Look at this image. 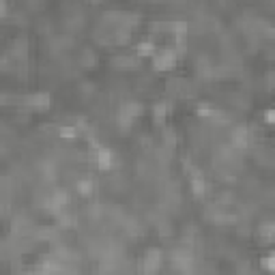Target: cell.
<instances>
[{"mask_svg": "<svg viewBox=\"0 0 275 275\" xmlns=\"http://www.w3.org/2000/svg\"><path fill=\"white\" fill-rule=\"evenodd\" d=\"M264 118H266V123L271 125V123H273V110H266V112H264Z\"/></svg>", "mask_w": 275, "mask_h": 275, "instance_id": "obj_15", "label": "cell"}, {"mask_svg": "<svg viewBox=\"0 0 275 275\" xmlns=\"http://www.w3.org/2000/svg\"><path fill=\"white\" fill-rule=\"evenodd\" d=\"M168 112H170V106L166 101H157L155 106H153V118L157 120V123H164L166 116H168Z\"/></svg>", "mask_w": 275, "mask_h": 275, "instance_id": "obj_8", "label": "cell"}, {"mask_svg": "<svg viewBox=\"0 0 275 275\" xmlns=\"http://www.w3.org/2000/svg\"><path fill=\"white\" fill-rule=\"evenodd\" d=\"M7 11H9V5L0 0V18H5V15H7Z\"/></svg>", "mask_w": 275, "mask_h": 275, "instance_id": "obj_14", "label": "cell"}, {"mask_svg": "<svg viewBox=\"0 0 275 275\" xmlns=\"http://www.w3.org/2000/svg\"><path fill=\"white\" fill-rule=\"evenodd\" d=\"M176 64V52L172 47H164V50H157L155 56H153V69H159V71H166V69H172Z\"/></svg>", "mask_w": 275, "mask_h": 275, "instance_id": "obj_1", "label": "cell"}, {"mask_svg": "<svg viewBox=\"0 0 275 275\" xmlns=\"http://www.w3.org/2000/svg\"><path fill=\"white\" fill-rule=\"evenodd\" d=\"M95 161H97V168L103 170V172H108V170L114 168V153L101 144V147L95 151Z\"/></svg>", "mask_w": 275, "mask_h": 275, "instance_id": "obj_2", "label": "cell"}, {"mask_svg": "<svg viewBox=\"0 0 275 275\" xmlns=\"http://www.w3.org/2000/svg\"><path fill=\"white\" fill-rule=\"evenodd\" d=\"M24 101H26L28 108H32V110H47L52 103V97H50V93H35V95H28Z\"/></svg>", "mask_w": 275, "mask_h": 275, "instance_id": "obj_3", "label": "cell"}, {"mask_svg": "<svg viewBox=\"0 0 275 275\" xmlns=\"http://www.w3.org/2000/svg\"><path fill=\"white\" fill-rule=\"evenodd\" d=\"M95 54L93 52H84L82 54V64H86V67H91V64H95Z\"/></svg>", "mask_w": 275, "mask_h": 275, "instance_id": "obj_12", "label": "cell"}, {"mask_svg": "<svg viewBox=\"0 0 275 275\" xmlns=\"http://www.w3.org/2000/svg\"><path fill=\"white\" fill-rule=\"evenodd\" d=\"M198 116L209 118V116H213V110L209 108V106H198Z\"/></svg>", "mask_w": 275, "mask_h": 275, "instance_id": "obj_13", "label": "cell"}, {"mask_svg": "<svg viewBox=\"0 0 275 275\" xmlns=\"http://www.w3.org/2000/svg\"><path fill=\"white\" fill-rule=\"evenodd\" d=\"M161 264V252L159 249H151V252L147 254V258H144V273L147 275H155L157 269Z\"/></svg>", "mask_w": 275, "mask_h": 275, "instance_id": "obj_4", "label": "cell"}, {"mask_svg": "<svg viewBox=\"0 0 275 275\" xmlns=\"http://www.w3.org/2000/svg\"><path fill=\"white\" fill-rule=\"evenodd\" d=\"M260 264H262V269L264 271H269V273H273L275 271V256L273 254H266L262 260H260Z\"/></svg>", "mask_w": 275, "mask_h": 275, "instance_id": "obj_11", "label": "cell"}, {"mask_svg": "<svg viewBox=\"0 0 275 275\" xmlns=\"http://www.w3.org/2000/svg\"><path fill=\"white\" fill-rule=\"evenodd\" d=\"M191 189L196 196H202L207 189V179L200 174V170H193V174H191Z\"/></svg>", "mask_w": 275, "mask_h": 275, "instance_id": "obj_7", "label": "cell"}, {"mask_svg": "<svg viewBox=\"0 0 275 275\" xmlns=\"http://www.w3.org/2000/svg\"><path fill=\"white\" fill-rule=\"evenodd\" d=\"M58 135L62 138V140H76V138H78V129H76V125H62L58 129Z\"/></svg>", "mask_w": 275, "mask_h": 275, "instance_id": "obj_10", "label": "cell"}, {"mask_svg": "<svg viewBox=\"0 0 275 275\" xmlns=\"http://www.w3.org/2000/svg\"><path fill=\"white\" fill-rule=\"evenodd\" d=\"M157 52V45L151 41V39H144V41H138L135 43V56L140 58V56H155Z\"/></svg>", "mask_w": 275, "mask_h": 275, "instance_id": "obj_5", "label": "cell"}, {"mask_svg": "<svg viewBox=\"0 0 275 275\" xmlns=\"http://www.w3.org/2000/svg\"><path fill=\"white\" fill-rule=\"evenodd\" d=\"M76 189H78L80 196H91V193L95 191V183H93V179H80L78 185H76Z\"/></svg>", "mask_w": 275, "mask_h": 275, "instance_id": "obj_9", "label": "cell"}, {"mask_svg": "<svg viewBox=\"0 0 275 275\" xmlns=\"http://www.w3.org/2000/svg\"><path fill=\"white\" fill-rule=\"evenodd\" d=\"M249 142V129L247 127H237L232 131V144L237 149H241V147H245V144Z\"/></svg>", "mask_w": 275, "mask_h": 275, "instance_id": "obj_6", "label": "cell"}]
</instances>
